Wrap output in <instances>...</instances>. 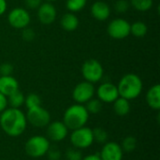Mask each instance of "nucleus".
I'll return each mask as SVG.
<instances>
[{
	"label": "nucleus",
	"mask_w": 160,
	"mask_h": 160,
	"mask_svg": "<svg viewBox=\"0 0 160 160\" xmlns=\"http://www.w3.org/2000/svg\"><path fill=\"white\" fill-rule=\"evenodd\" d=\"M25 114L20 109L7 108L0 113V127L9 137L21 136L27 128Z\"/></svg>",
	"instance_id": "nucleus-1"
},
{
	"label": "nucleus",
	"mask_w": 160,
	"mask_h": 160,
	"mask_svg": "<svg viewBox=\"0 0 160 160\" xmlns=\"http://www.w3.org/2000/svg\"><path fill=\"white\" fill-rule=\"evenodd\" d=\"M117 89L119 97L128 100L137 98L142 91V81L134 73H128L124 75L118 82Z\"/></svg>",
	"instance_id": "nucleus-2"
},
{
	"label": "nucleus",
	"mask_w": 160,
	"mask_h": 160,
	"mask_svg": "<svg viewBox=\"0 0 160 160\" xmlns=\"http://www.w3.org/2000/svg\"><path fill=\"white\" fill-rule=\"evenodd\" d=\"M89 119V113L82 104H73L69 106L64 112L63 123L68 130H74L84 127Z\"/></svg>",
	"instance_id": "nucleus-3"
},
{
	"label": "nucleus",
	"mask_w": 160,
	"mask_h": 160,
	"mask_svg": "<svg viewBox=\"0 0 160 160\" xmlns=\"http://www.w3.org/2000/svg\"><path fill=\"white\" fill-rule=\"evenodd\" d=\"M50 146L51 143L47 137L41 135H35L30 137L26 141L24 144V151L28 157L33 158H38L46 155Z\"/></svg>",
	"instance_id": "nucleus-4"
},
{
	"label": "nucleus",
	"mask_w": 160,
	"mask_h": 160,
	"mask_svg": "<svg viewBox=\"0 0 160 160\" xmlns=\"http://www.w3.org/2000/svg\"><path fill=\"white\" fill-rule=\"evenodd\" d=\"M70 142L73 147L80 150L90 147L94 142L92 129L84 126L72 130L70 134Z\"/></svg>",
	"instance_id": "nucleus-5"
},
{
	"label": "nucleus",
	"mask_w": 160,
	"mask_h": 160,
	"mask_svg": "<svg viewBox=\"0 0 160 160\" xmlns=\"http://www.w3.org/2000/svg\"><path fill=\"white\" fill-rule=\"evenodd\" d=\"M82 74L86 82L91 83L98 82L104 74L102 65L96 59H88L82 66Z\"/></svg>",
	"instance_id": "nucleus-6"
},
{
	"label": "nucleus",
	"mask_w": 160,
	"mask_h": 160,
	"mask_svg": "<svg viewBox=\"0 0 160 160\" xmlns=\"http://www.w3.org/2000/svg\"><path fill=\"white\" fill-rule=\"evenodd\" d=\"M25 117L27 123L31 124L35 128H45L51 122L50 112L42 106L27 109Z\"/></svg>",
	"instance_id": "nucleus-7"
},
{
	"label": "nucleus",
	"mask_w": 160,
	"mask_h": 160,
	"mask_svg": "<svg viewBox=\"0 0 160 160\" xmlns=\"http://www.w3.org/2000/svg\"><path fill=\"white\" fill-rule=\"evenodd\" d=\"M107 31L111 38L124 39L130 34V23L123 18H117L109 23Z\"/></svg>",
	"instance_id": "nucleus-8"
},
{
	"label": "nucleus",
	"mask_w": 160,
	"mask_h": 160,
	"mask_svg": "<svg viewBox=\"0 0 160 160\" xmlns=\"http://www.w3.org/2000/svg\"><path fill=\"white\" fill-rule=\"evenodd\" d=\"M96 89L93 83L89 82H82L78 83L72 92V98L78 104H85L88 100L94 98Z\"/></svg>",
	"instance_id": "nucleus-9"
},
{
	"label": "nucleus",
	"mask_w": 160,
	"mask_h": 160,
	"mask_svg": "<svg viewBox=\"0 0 160 160\" xmlns=\"http://www.w3.org/2000/svg\"><path fill=\"white\" fill-rule=\"evenodd\" d=\"M29 12L23 8H15L8 15V23L16 29H23L30 23Z\"/></svg>",
	"instance_id": "nucleus-10"
},
{
	"label": "nucleus",
	"mask_w": 160,
	"mask_h": 160,
	"mask_svg": "<svg viewBox=\"0 0 160 160\" xmlns=\"http://www.w3.org/2000/svg\"><path fill=\"white\" fill-rule=\"evenodd\" d=\"M68 128L62 121L50 122L46 129V137L49 141L59 142L64 141L68 135Z\"/></svg>",
	"instance_id": "nucleus-11"
},
{
	"label": "nucleus",
	"mask_w": 160,
	"mask_h": 160,
	"mask_svg": "<svg viewBox=\"0 0 160 160\" xmlns=\"http://www.w3.org/2000/svg\"><path fill=\"white\" fill-rule=\"evenodd\" d=\"M98 98L103 103H112L115 99L119 98V93L117 86L112 82H103L101 83L97 91Z\"/></svg>",
	"instance_id": "nucleus-12"
},
{
	"label": "nucleus",
	"mask_w": 160,
	"mask_h": 160,
	"mask_svg": "<svg viewBox=\"0 0 160 160\" xmlns=\"http://www.w3.org/2000/svg\"><path fill=\"white\" fill-rule=\"evenodd\" d=\"M98 154L101 160H122L124 157V152L120 144L114 142H105Z\"/></svg>",
	"instance_id": "nucleus-13"
},
{
	"label": "nucleus",
	"mask_w": 160,
	"mask_h": 160,
	"mask_svg": "<svg viewBox=\"0 0 160 160\" xmlns=\"http://www.w3.org/2000/svg\"><path fill=\"white\" fill-rule=\"evenodd\" d=\"M56 8L51 2L42 3L38 8V18L42 24H52L56 19Z\"/></svg>",
	"instance_id": "nucleus-14"
},
{
	"label": "nucleus",
	"mask_w": 160,
	"mask_h": 160,
	"mask_svg": "<svg viewBox=\"0 0 160 160\" xmlns=\"http://www.w3.org/2000/svg\"><path fill=\"white\" fill-rule=\"evenodd\" d=\"M91 14L98 21H105L110 17L111 8L103 1H97L91 7Z\"/></svg>",
	"instance_id": "nucleus-15"
},
{
	"label": "nucleus",
	"mask_w": 160,
	"mask_h": 160,
	"mask_svg": "<svg viewBox=\"0 0 160 160\" xmlns=\"http://www.w3.org/2000/svg\"><path fill=\"white\" fill-rule=\"evenodd\" d=\"M17 90H19V82L14 77L0 76V93L8 97Z\"/></svg>",
	"instance_id": "nucleus-16"
},
{
	"label": "nucleus",
	"mask_w": 160,
	"mask_h": 160,
	"mask_svg": "<svg viewBox=\"0 0 160 160\" xmlns=\"http://www.w3.org/2000/svg\"><path fill=\"white\" fill-rule=\"evenodd\" d=\"M146 102L148 106L155 110L159 111L160 110V85L155 84L153 85L146 94Z\"/></svg>",
	"instance_id": "nucleus-17"
},
{
	"label": "nucleus",
	"mask_w": 160,
	"mask_h": 160,
	"mask_svg": "<svg viewBox=\"0 0 160 160\" xmlns=\"http://www.w3.org/2000/svg\"><path fill=\"white\" fill-rule=\"evenodd\" d=\"M60 24L64 30H66L68 32H72V31L76 30L77 27L79 26V19L74 13L68 12L62 16Z\"/></svg>",
	"instance_id": "nucleus-18"
},
{
	"label": "nucleus",
	"mask_w": 160,
	"mask_h": 160,
	"mask_svg": "<svg viewBox=\"0 0 160 160\" xmlns=\"http://www.w3.org/2000/svg\"><path fill=\"white\" fill-rule=\"evenodd\" d=\"M113 111L118 116H126L130 112V102L129 100L119 97L113 102Z\"/></svg>",
	"instance_id": "nucleus-19"
},
{
	"label": "nucleus",
	"mask_w": 160,
	"mask_h": 160,
	"mask_svg": "<svg viewBox=\"0 0 160 160\" xmlns=\"http://www.w3.org/2000/svg\"><path fill=\"white\" fill-rule=\"evenodd\" d=\"M24 95L20 90H17L8 97H7L8 105L9 106V108L20 109L24 104Z\"/></svg>",
	"instance_id": "nucleus-20"
},
{
	"label": "nucleus",
	"mask_w": 160,
	"mask_h": 160,
	"mask_svg": "<svg viewBox=\"0 0 160 160\" xmlns=\"http://www.w3.org/2000/svg\"><path fill=\"white\" fill-rule=\"evenodd\" d=\"M147 25L142 21L135 22L130 25V33L136 38L144 37L147 34Z\"/></svg>",
	"instance_id": "nucleus-21"
},
{
	"label": "nucleus",
	"mask_w": 160,
	"mask_h": 160,
	"mask_svg": "<svg viewBox=\"0 0 160 160\" xmlns=\"http://www.w3.org/2000/svg\"><path fill=\"white\" fill-rule=\"evenodd\" d=\"M137 139L133 136H127L123 139L120 146L124 153H132L137 148Z\"/></svg>",
	"instance_id": "nucleus-22"
},
{
	"label": "nucleus",
	"mask_w": 160,
	"mask_h": 160,
	"mask_svg": "<svg viewBox=\"0 0 160 160\" xmlns=\"http://www.w3.org/2000/svg\"><path fill=\"white\" fill-rule=\"evenodd\" d=\"M86 111L88 112V113H92V114H97L98 112H101L102 110V102L98 99V98H91L90 100H88L85 105H84Z\"/></svg>",
	"instance_id": "nucleus-23"
},
{
	"label": "nucleus",
	"mask_w": 160,
	"mask_h": 160,
	"mask_svg": "<svg viewBox=\"0 0 160 160\" xmlns=\"http://www.w3.org/2000/svg\"><path fill=\"white\" fill-rule=\"evenodd\" d=\"M136 10L147 11L153 7V0H130L129 3Z\"/></svg>",
	"instance_id": "nucleus-24"
},
{
	"label": "nucleus",
	"mask_w": 160,
	"mask_h": 160,
	"mask_svg": "<svg viewBox=\"0 0 160 160\" xmlns=\"http://www.w3.org/2000/svg\"><path fill=\"white\" fill-rule=\"evenodd\" d=\"M87 0H66V7L69 12L81 11L86 5Z\"/></svg>",
	"instance_id": "nucleus-25"
},
{
	"label": "nucleus",
	"mask_w": 160,
	"mask_h": 160,
	"mask_svg": "<svg viewBox=\"0 0 160 160\" xmlns=\"http://www.w3.org/2000/svg\"><path fill=\"white\" fill-rule=\"evenodd\" d=\"M24 104L27 109L38 107V106H41V99L38 95H37L35 93H30L29 95H27L25 97Z\"/></svg>",
	"instance_id": "nucleus-26"
},
{
	"label": "nucleus",
	"mask_w": 160,
	"mask_h": 160,
	"mask_svg": "<svg viewBox=\"0 0 160 160\" xmlns=\"http://www.w3.org/2000/svg\"><path fill=\"white\" fill-rule=\"evenodd\" d=\"M93 131V137L94 142H97L98 143H105L108 140V133L107 131L102 128H96L92 129Z\"/></svg>",
	"instance_id": "nucleus-27"
},
{
	"label": "nucleus",
	"mask_w": 160,
	"mask_h": 160,
	"mask_svg": "<svg viewBox=\"0 0 160 160\" xmlns=\"http://www.w3.org/2000/svg\"><path fill=\"white\" fill-rule=\"evenodd\" d=\"M82 151L75 147L68 148L66 151V160H82Z\"/></svg>",
	"instance_id": "nucleus-28"
},
{
	"label": "nucleus",
	"mask_w": 160,
	"mask_h": 160,
	"mask_svg": "<svg viewBox=\"0 0 160 160\" xmlns=\"http://www.w3.org/2000/svg\"><path fill=\"white\" fill-rule=\"evenodd\" d=\"M45 156H47V158H48L49 160H61L62 153H61V151L57 147L50 146Z\"/></svg>",
	"instance_id": "nucleus-29"
},
{
	"label": "nucleus",
	"mask_w": 160,
	"mask_h": 160,
	"mask_svg": "<svg viewBox=\"0 0 160 160\" xmlns=\"http://www.w3.org/2000/svg\"><path fill=\"white\" fill-rule=\"evenodd\" d=\"M129 2L128 0H117L114 3V9L118 13H125L129 8Z\"/></svg>",
	"instance_id": "nucleus-30"
},
{
	"label": "nucleus",
	"mask_w": 160,
	"mask_h": 160,
	"mask_svg": "<svg viewBox=\"0 0 160 160\" xmlns=\"http://www.w3.org/2000/svg\"><path fill=\"white\" fill-rule=\"evenodd\" d=\"M22 38L25 41H32L36 38V33L32 28L25 27L22 31Z\"/></svg>",
	"instance_id": "nucleus-31"
},
{
	"label": "nucleus",
	"mask_w": 160,
	"mask_h": 160,
	"mask_svg": "<svg viewBox=\"0 0 160 160\" xmlns=\"http://www.w3.org/2000/svg\"><path fill=\"white\" fill-rule=\"evenodd\" d=\"M13 73V66L8 63L0 65V76H10Z\"/></svg>",
	"instance_id": "nucleus-32"
},
{
	"label": "nucleus",
	"mask_w": 160,
	"mask_h": 160,
	"mask_svg": "<svg viewBox=\"0 0 160 160\" xmlns=\"http://www.w3.org/2000/svg\"><path fill=\"white\" fill-rule=\"evenodd\" d=\"M25 6L30 9H38L42 4V0H24Z\"/></svg>",
	"instance_id": "nucleus-33"
},
{
	"label": "nucleus",
	"mask_w": 160,
	"mask_h": 160,
	"mask_svg": "<svg viewBox=\"0 0 160 160\" xmlns=\"http://www.w3.org/2000/svg\"><path fill=\"white\" fill-rule=\"evenodd\" d=\"M8 108V99L7 97L0 93V113Z\"/></svg>",
	"instance_id": "nucleus-34"
},
{
	"label": "nucleus",
	"mask_w": 160,
	"mask_h": 160,
	"mask_svg": "<svg viewBox=\"0 0 160 160\" xmlns=\"http://www.w3.org/2000/svg\"><path fill=\"white\" fill-rule=\"evenodd\" d=\"M82 160H101V158L99 157V154L98 153H96V154L87 155V156L83 157Z\"/></svg>",
	"instance_id": "nucleus-35"
},
{
	"label": "nucleus",
	"mask_w": 160,
	"mask_h": 160,
	"mask_svg": "<svg viewBox=\"0 0 160 160\" xmlns=\"http://www.w3.org/2000/svg\"><path fill=\"white\" fill-rule=\"evenodd\" d=\"M7 8H8L7 1L6 0H0V16L3 15L6 12Z\"/></svg>",
	"instance_id": "nucleus-36"
},
{
	"label": "nucleus",
	"mask_w": 160,
	"mask_h": 160,
	"mask_svg": "<svg viewBox=\"0 0 160 160\" xmlns=\"http://www.w3.org/2000/svg\"><path fill=\"white\" fill-rule=\"evenodd\" d=\"M45 1H46V2H51V3H52V2H53V1H55V0H45Z\"/></svg>",
	"instance_id": "nucleus-37"
}]
</instances>
